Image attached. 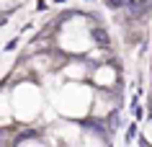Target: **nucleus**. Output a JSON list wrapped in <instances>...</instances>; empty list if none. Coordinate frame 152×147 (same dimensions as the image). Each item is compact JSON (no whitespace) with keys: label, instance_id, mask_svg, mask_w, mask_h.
<instances>
[{"label":"nucleus","instance_id":"f257e3e1","mask_svg":"<svg viewBox=\"0 0 152 147\" xmlns=\"http://www.w3.org/2000/svg\"><path fill=\"white\" fill-rule=\"evenodd\" d=\"M106 5H108V8H124L126 0H106Z\"/></svg>","mask_w":152,"mask_h":147},{"label":"nucleus","instance_id":"f03ea898","mask_svg":"<svg viewBox=\"0 0 152 147\" xmlns=\"http://www.w3.org/2000/svg\"><path fill=\"white\" fill-rule=\"evenodd\" d=\"M93 36H96V39L101 41V44H106V41H108V36H106V34L101 31V29H98V31H93Z\"/></svg>","mask_w":152,"mask_h":147}]
</instances>
